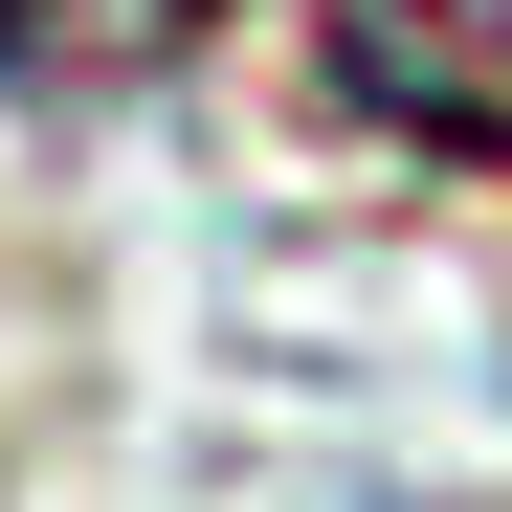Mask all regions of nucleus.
<instances>
[{"label": "nucleus", "mask_w": 512, "mask_h": 512, "mask_svg": "<svg viewBox=\"0 0 512 512\" xmlns=\"http://www.w3.org/2000/svg\"><path fill=\"white\" fill-rule=\"evenodd\" d=\"M334 112L512 179V0H334Z\"/></svg>", "instance_id": "f257e3e1"}]
</instances>
